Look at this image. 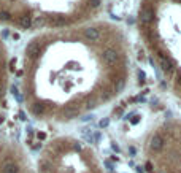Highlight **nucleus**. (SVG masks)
Returning a JSON list of instances; mask_svg holds the SVG:
<instances>
[{
	"label": "nucleus",
	"mask_w": 181,
	"mask_h": 173,
	"mask_svg": "<svg viewBox=\"0 0 181 173\" xmlns=\"http://www.w3.org/2000/svg\"><path fill=\"white\" fill-rule=\"evenodd\" d=\"M160 70L167 75L168 78H172L173 75H175V72H176V68H175V64H173V61L170 57H162L160 59Z\"/></svg>",
	"instance_id": "nucleus-1"
},
{
	"label": "nucleus",
	"mask_w": 181,
	"mask_h": 173,
	"mask_svg": "<svg viewBox=\"0 0 181 173\" xmlns=\"http://www.w3.org/2000/svg\"><path fill=\"white\" fill-rule=\"evenodd\" d=\"M149 148H151V151H154V152L162 151L164 140H162V137H160L159 133H154V135L151 137V140H149Z\"/></svg>",
	"instance_id": "nucleus-2"
},
{
	"label": "nucleus",
	"mask_w": 181,
	"mask_h": 173,
	"mask_svg": "<svg viewBox=\"0 0 181 173\" xmlns=\"http://www.w3.org/2000/svg\"><path fill=\"white\" fill-rule=\"evenodd\" d=\"M102 57H103V62L107 65H115L116 61H118V53L115 49H111V48H107V49H103Z\"/></svg>",
	"instance_id": "nucleus-3"
},
{
	"label": "nucleus",
	"mask_w": 181,
	"mask_h": 173,
	"mask_svg": "<svg viewBox=\"0 0 181 173\" xmlns=\"http://www.w3.org/2000/svg\"><path fill=\"white\" fill-rule=\"evenodd\" d=\"M138 19H140V22H141L143 26L149 24V22L152 21V10H151V8H148V6H143V8H140Z\"/></svg>",
	"instance_id": "nucleus-4"
},
{
	"label": "nucleus",
	"mask_w": 181,
	"mask_h": 173,
	"mask_svg": "<svg viewBox=\"0 0 181 173\" xmlns=\"http://www.w3.org/2000/svg\"><path fill=\"white\" fill-rule=\"evenodd\" d=\"M40 54V45L37 41H30L26 48V59H35Z\"/></svg>",
	"instance_id": "nucleus-5"
},
{
	"label": "nucleus",
	"mask_w": 181,
	"mask_h": 173,
	"mask_svg": "<svg viewBox=\"0 0 181 173\" xmlns=\"http://www.w3.org/2000/svg\"><path fill=\"white\" fill-rule=\"evenodd\" d=\"M83 35H84V38L88 41H97L100 38V32L97 29H94V27H88V29L83 30Z\"/></svg>",
	"instance_id": "nucleus-6"
},
{
	"label": "nucleus",
	"mask_w": 181,
	"mask_h": 173,
	"mask_svg": "<svg viewBox=\"0 0 181 173\" xmlns=\"http://www.w3.org/2000/svg\"><path fill=\"white\" fill-rule=\"evenodd\" d=\"M18 165L14 162H5L2 165V173H18Z\"/></svg>",
	"instance_id": "nucleus-7"
},
{
	"label": "nucleus",
	"mask_w": 181,
	"mask_h": 173,
	"mask_svg": "<svg viewBox=\"0 0 181 173\" xmlns=\"http://www.w3.org/2000/svg\"><path fill=\"white\" fill-rule=\"evenodd\" d=\"M18 22H19V26L22 27V29H30V27H32V19H30L29 16H21L18 19Z\"/></svg>",
	"instance_id": "nucleus-8"
},
{
	"label": "nucleus",
	"mask_w": 181,
	"mask_h": 173,
	"mask_svg": "<svg viewBox=\"0 0 181 173\" xmlns=\"http://www.w3.org/2000/svg\"><path fill=\"white\" fill-rule=\"evenodd\" d=\"M78 115V110H75V108H65L64 110V117L65 119H72V117H75Z\"/></svg>",
	"instance_id": "nucleus-9"
},
{
	"label": "nucleus",
	"mask_w": 181,
	"mask_h": 173,
	"mask_svg": "<svg viewBox=\"0 0 181 173\" xmlns=\"http://www.w3.org/2000/svg\"><path fill=\"white\" fill-rule=\"evenodd\" d=\"M32 26L35 27V29H41V27H45V26H46V21H45L43 18L38 16V18H35V19H33Z\"/></svg>",
	"instance_id": "nucleus-10"
},
{
	"label": "nucleus",
	"mask_w": 181,
	"mask_h": 173,
	"mask_svg": "<svg viewBox=\"0 0 181 173\" xmlns=\"http://www.w3.org/2000/svg\"><path fill=\"white\" fill-rule=\"evenodd\" d=\"M32 111H33V115H41L45 111V107L41 103H35V105H32Z\"/></svg>",
	"instance_id": "nucleus-11"
},
{
	"label": "nucleus",
	"mask_w": 181,
	"mask_h": 173,
	"mask_svg": "<svg viewBox=\"0 0 181 173\" xmlns=\"http://www.w3.org/2000/svg\"><path fill=\"white\" fill-rule=\"evenodd\" d=\"M0 21L6 22V21H11V14L8 11H0Z\"/></svg>",
	"instance_id": "nucleus-12"
},
{
	"label": "nucleus",
	"mask_w": 181,
	"mask_h": 173,
	"mask_svg": "<svg viewBox=\"0 0 181 173\" xmlns=\"http://www.w3.org/2000/svg\"><path fill=\"white\" fill-rule=\"evenodd\" d=\"M11 94H13V97H16V100H18V102H21V100H22L21 94H19V91H18L16 88H14V86L11 88Z\"/></svg>",
	"instance_id": "nucleus-13"
},
{
	"label": "nucleus",
	"mask_w": 181,
	"mask_h": 173,
	"mask_svg": "<svg viewBox=\"0 0 181 173\" xmlns=\"http://www.w3.org/2000/svg\"><path fill=\"white\" fill-rule=\"evenodd\" d=\"M100 3H102V0H89L90 8H99V6H100Z\"/></svg>",
	"instance_id": "nucleus-14"
},
{
	"label": "nucleus",
	"mask_w": 181,
	"mask_h": 173,
	"mask_svg": "<svg viewBox=\"0 0 181 173\" xmlns=\"http://www.w3.org/2000/svg\"><path fill=\"white\" fill-rule=\"evenodd\" d=\"M145 78H146L145 72H143V70H138V80H140V84H143V83H145Z\"/></svg>",
	"instance_id": "nucleus-15"
},
{
	"label": "nucleus",
	"mask_w": 181,
	"mask_h": 173,
	"mask_svg": "<svg viewBox=\"0 0 181 173\" xmlns=\"http://www.w3.org/2000/svg\"><path fill=\"white\" fill-rule=\"evenodd\" d=\"M108 124H110V119H108V117H103V119H100V122H99L100 127H108Z\"/></svg>",
	"instance_id": "nucleus-16"
},
{
	"label": "nucleus",
	"mask_w": 181,
	"mask_h": 173,
	"mask_svg": "<svg viewBox=\"0 0 181 173\" xmlns=\"http://www.w3.org/2000/svg\"><path fill=\"white\" fill-rule=\"evenodd\" d=\"M95 107H97V102L94 100V99L88 102V108H89V110H90V108H95Z\"/></svg>",
	"instance_id": "nucleus-17"
},
{
	"label": "nucleus",
	"mask_w": 181,
	"mask_h": 173,
	"mask_svg": "<svg viewBox=\"0 0 181 173\" xmlns=\"http://www.w3.org/2000/svg\"><path fill=\"white\" fill-rule=\"evenodd\" d=\"M92 117H94L92 115H86V116L81 117V121H83V122H86V121H92Z\"/></svg>",
	"instance_id": "nucleus-18"
},
{
	"label": "nucleus",
	"mask_w": 181,
	"mask_h": 173,
	"mask_svg": "<svg viewBox=\"0 0 181 173\" xmlns=\"http://www.w3.org/2000/svg\"><path fill=\"white\" fill-rule=\"evenodd\" d=\"M123 113H124V110H123V108L115 110V116H123Z\"/></svg>",
	"instance_id": "nucleus-19"
},
{
	"label": "nucleus",
	"mask_w": 181,
	"mask_h": 173,
	"mask_svg": "<svg viewBox=\"0 0 181 173\" xmlns=\"http://www.w3.org/2000/svg\"><path fill=\"white\" fill-rule=\"evenodd\" d=\"M8 35H10V30H8V29H5V30L2 32V37H3V38H8Z\"/></svg>",
	"instance_id": "nucleus-20"
},
{
	"label": "nucleus",
	"mask_w": 181,
	"mask_h": 173,
	"mask_svg": "<svg viewBox=\"0 0 181 173\" xmlns=\"http://www.w3.org/2000/svg\"><path fill=\"white\" fill-rule=\"evenodd\" d=\"M138 121H140V116H138V115H135V117L132 119V124H137Z\"/></svg>",
	"instance_id": "nucleus-21"
},
{
	"label": "nucleus",
	"mask_w": 181,
	"mask_h": 173,
	"mask_svg": "<svg viewBox=\"0 0 181 173\" xmlns=\"http://www.w3.org/2000/svg\"><path fill=\"white\" fill-rule=\"evenodd\" d=\"M176 89H178V91L181 92V78H180L178 81H176Z\"/></svg>",
	"instance_id": "nucleus-22"
},
{
	"label": "nucleus",
	"mask_w": 181,
	"mask_h": 173,
	"mask_svg": "<svg viewBox=\"0 0 181 173\" xmlns=\"http://www.w3.org/2000/svg\"><path fill=\"white\" fill-rule=\"evenodd\" d=\"M11 37H13V40H19V38H21V35H19V33H13Z\"/></svg>",
	"instance_id": "nucleus-23"
},
{
	"label": "nucleus",
	"mask_w": 181,
	"mask_h": 173,
	"mask_svg": "<svg viewBox=\"0 0 181 173\" xmlns=\"http://www.w3.org/2000/svg\"><path fill=\"white\" fill-rule=\"evenodd\" d=\"M133 22H135V19H133V18H127V24H133Z\"/></svg>",
	"instance_id": "nucleus-24"
},
{
	"label": "nucleus",
	"mask_w": 181,
	"mask_h": 173,
	"mask_svg": "<svg viewBox=\"0 0 181 173\" xmlns=\"http://www.w3.org/2000/svg\"><path fill=\"white\" fill-rule=\"evenodd\" d=\"M111 148H113V149H115V151H116V152H118V151H119V148H118V145H116V143H111Z\"/></svg>",
	"instance_id": "nucleus-25"
},
{
	"label": "nucleus",
	"mask_w": 181,
	"mask_h": 173,
	"mask_svg": "<svg viewBox=\"0 0 181 173\" xmlns=\"http://www.w3.org/2000/svg\"><path fill=\"white\" fill-rule=\"evenodd\" d=\"M73 148H75V149H78V151H80V149H81V145H80V143H75V145H73Z\"/></svg>",
	"instance_id": "nucleus-26"
}]
</instances>
